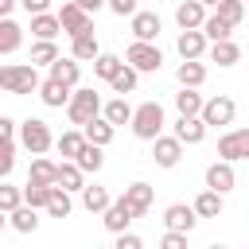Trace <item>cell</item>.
Returning <instances> with one entry per match:
<instances>
[{
    "instance_id": "6da1fadb",
    "label": "cell",
    "mask_w": 249,
    "mask_h": 249,
    "mask_svg": "<svg viewBox=\"0 0 249 249\" xmlns=\"http://www.w3.org/2000/svg\"><path fill=\"white\" fill-rule=\"evenodd\" d=\"M0 86L8 93H39L43 78L31 62H8V66H0Z\"/></svg>"
},
{
    "instance_id": "7a4b0ae2",
    "label": "cell",
    "mask_w": 249,
    "mask_h": 249,
    "mask_svg": "<svg viewBox=\"0 0 249 249\" xmlns=\"http://www.w3.org/2000/svg\"><path fill=\"white\" fill-rule=\"evenodd\" d=\"M163 124H167V117H163V105L160 101H144V105H136V117H132V136L136 140H160L163 136Z\"/></svg>"
},
{
    "instance_id": "3957f363",
    "label": "cell",
    "mask_w": 249,
    "mask_h": 249,
    "mask_svg": "<svg viewBox=\"0 0 249 249\" xmlns=\"http://www.w3.org/2000/svg\"><path fill=\"white\" fill-rule=\"evenodd\" d=\"M101 113H105V105H101L97 89H89V86H78V89H74V97H70V105H66V117H70V124L86 128V124H89V121H97Z\"/></svg>"
},
{
    "instance_id": "277c9868",
    "label": "cell",
    "mask_w": 249,
    "mask_h": 249,
    "mask_svg": "<svg viewBox=\"0 0 249 249\" xmlns=\"http://www.w3.org/2000/svg\"><path fill=\"white\" fill-rule=\"evenodd\" d=\"M19 144H23L31 156H43V152H51V148H54L51 124H47V121H39V117H27V121H19Z\"/></svg>"
},
{
    "instance_id": "5b68a950",
    "label": "cell",
    "mask_w": 249,
    "mask_h": 249,
    "mask_svg": "<svg viewBox=\"0 0 249 249\" xmlns=\"http://www.w3.org/2000/svg\"><path fill=\"white\" fill-rule=\"evenodd\" d=\"M124 62H128L132 70H140V74H156V70L163 66V51H160L156 43H136V39H132V47L124 51Z\"/></svg>"
},
{
    "instance_id": "8992f818",
    "label": "cell",
    "mask_w": 249,
    "mask_h": 249,
    "mask_svg": "<svg viewBox=\"0 0 249 249\" xmlns=\"http://www.w3.org/2000/svg\"><path fill=\"white\" fill-rule=\"evenodd\" d=\"M218 160L226 163H237V160H249V128H230L218 136Z\"/></svg>"
},
{
    "instance_id": "52a82bcc",
    "label": "cell",
    "mask_w": 249,
    "mask_h": 249,
    "mask_svg": "<svg viewBox=\"0 0 249 249\" xmlns=\"http://www.w3.org/2000/svg\"><path fill=\"white\" fill-rule=\"evenodd\" d=\"M58 23H62V35H70V39H78V35L93 31V19H89V12H86V8H78L74 0H66V4L58 8Z\"/></svg>"
},
{
    "instance_id": "ba28073f",
    "label": "cell",
    "mask_w": 249,
    "mask_h": 249,
    "mask_svg": "<svg viewBox=\"0 0 249 249\" xmlns=\"http://www.w3.org/2000/svg\"><path fill=\"white\" fill-rule=\"evenodd\" d=\"M233 117H237V101H233V97H226V93L210 97V101H206V109H202L206 128H226V124H233Z\"/></svg>"
},
{
    "instance_id": "9c48e42d",
    "label": "cell",
    "mask_w": 249,
    "mask_h": 249,
    "mask_svg": "<svg viewBox=\"0 0 249 249\" xmlns=\"http://www.w3.org/2000/svg\"><path fill=\"white\" fill-rule=\"evenodd\" d=\"M233 187H237V171H233V163H226V160H214V163L206 167V191L230 195Z\"/></svg>"
},
{
    "instance_id": "30bf717a",
    "label": "cell",
    "mask_w": 249,
    "mask_h": 249,
    "mask_svg": "<svg viewBox=\"0 0 249 249\" xmlns=\"http://www.w3.org/2000/svg\"><path fill=\"white\" fill-rule=\"evenodd\" d=\"M132 222H136V214H132V206H128L124 198H117V202H113V206H109V210L101 214V226H105V230H109L113 237L128 233V226H132Z\"/></svg>"
},
{
    "instance_id": "8fae6325",
    "label": "cell",
    "mask_w": 249,
    "mask_h": 249,
    "mask_svg": "<svg viewBox=\"0 0 249 249\" xmlns=\"http://www.w3.org/2000/svg\"><path fill=\"white\" fill-rule=\"evenodd\" d=\"M206 19H210V16H206V4H202V0H183V4L175 8V23H179V31H202Z\"/></svg>"
},
{
    "instance_id": "7c38bea8",
    "label": "cell",
    "mask_w": 249,
    "mask_h": 249,
    "mask_svg": "<svg viewBox=\"0 0 249 249\" xmlns=\"http://www.w3.org/2000/svg\"><path fill=\"white\" fill-rule=\"evenodd\" d=\"M206 43H210V39H206L202 31H179L175 51H179V58H183V62H202V54L210 51Z\"/></svg>"
},
{
    "instance_id": "4fadbf2b",
    "label": "cell",
    "mask_w": 249,
    "mask_h": 249,
    "mask_svg": "<svg viewBox=\"0 0 249 249\" xmlns=\"http://www.w3.org/2000/svg\"><path fill=\"white\" fill-rule=\"evenodd\" d=\"M195 222H198V214H195V206H187V202H171V206L163 210V226H167L171 233H191Z\"/></svg>"
},
{
    "instance_id": "5bb4252c",
    "label": "cell",
    "mask_w": 249,
    "mask_h": 249,
    "mask_svg": "<svg viewBox=\"0 0 249 249\" xmlns=\"http://www.w3.org/2000/svg\"><path fill=\"white\" fill-rule=\"evenodd\" d=\"M39 97H43V105L47 109H66L70 105V97H74V89L66 86V82H58V78H43V89H39Z\"/></svg>"
},
{
    "instance_id": "9a60e30c",
    "label": "cell",
    "mask_w": 249,
    "mask_h": 249,
    "mask_svg": "<svg viewBox=\"0 0 249 249\" xmlns=\"http://www.w3.org/2000/svg\"><path fill=\"white\" fill-rule=\"evenodd\" d=\"M152 160H156V167H175L183 160V140H175V136L152 140Z\"/></svg>"
},
{
    "instance_id": "2e32d148",
    "label": "cell",
    "mask_w": 249,
    "mask_h": 249,
    "mask_svg": "<svg viewBox=\"0 0 249 249\" xmlns=\"http://www.w3.org/2000/svg\"><path fill=\"white\" fill-rule=\"evenodd\" d=\"M27 183H39V187H58V163H54V160H47V156H31Z\"/></svg>"
},
{
    "instance_id": "e0dca14e",
    "label": "cell",
    "mask_w": 249,
    "mask_h": 249,
    "mask_svg": "<svg viewBox=\"0 0 249 249\" xmlns=\"http://www.w3.org/2000/svg\"><path fill=\"white\" fill-rule=\"evenodd\" d=\"M121 198L132 206V214H136V218H144V214H148V206H152V198H156V187H152V183H128Z\"/></svg>"
},
{
    "instance_id": "ac0fdd59",
    "label": "cell",
    "mask_w": 249,
    "mask_h": 249,
    "mask_svg": "<svg viewBox=\"0 0 249 249\" xmlns=\"http://www.w3.org/2000/svg\"><path fill=\"white\" fill-rule=\"evenodd\" d=\"M160 16L156 12H136L132 16V35H136V43H156L160 39Z\"/></svg>"
},
{
    "instance_id": "d6986e66",
    "label": "cell",
    "mask_w": 249,
    "mask_h": 249,
    "mask_svg": "<svg viewBox=\"0 0 249 249\" xmlns=\"http://www.w3.org/2000/svg\"><path fill=\"white\" fill-rule=\"evenodd\" d=\"M171 136L183 140V144H202V140H206V121H202V117H179Z\"/></svg>"
},
{
    "instance_id": "ffe728a7",
    "label": "cell",
    "mask_w": 249,
    "mask_h": 249,
    "mask_svg": "<svg viewBox=\"0 0 249 249\" xmlns=\"http://www.w3.org/2000/svg\"><path fill=\"white\" fill-rule=\"evenodd\" d=\"M105 51L97 47V35L93 31H86V35H78V39H70V58H78V62H97Z\"/></svg>"
},
{
    "instance_id": "44dd1931",
    "label": "cell",
    "mask_w": 249,
    "mask_h": 249,
    "mask_svg": "<svg viewBox=\"0 0 249 249\" xmlns=\"http://www.w3.org/2000/svg\"><path fill=\"white\" fill-rule=\"evenodd\" d=\"M62 31L58 23V12H43V16H31V35L43 39V43H54V35Z\"/></svg>"
},
{
    "instance_id": "7402d4cb",
    "label": "cell",
    "mask_w": 249,
    "mask_h": 249,
    "mask_svg": "<svg viewBox=\"0 0 249 249\" xmlns=\"http://www.w3.org/2000/svg\"><path fill=\"white\" fill-rule=\"evenodd\" d=\"M86 144H89V140H86V132H82V128H70V132H62V136L54 140V148H58V156H62V160H78Z\"/></svg>"
},
{
    "instance_id": "603a6c76",
    "label": "cell",
    "mask_w": 249,
    "mask_h": 249,
    "mask_svg": "<svg viewBox=\"0 0 249 249\" xmlns=\"http://www.w3.org/2000/svg\"><path fill=\"white\" fill-rule=\"evenodd\" d=\"M206 54H210V62H218L222 70L241 62V47H237L233 39H226V43H210V51H206Z\"/></svg>"
},
{
    "instance_id": "cb8c5ba5",
    "label": "cell",
    "mask_w": 249,
    "mask_h": 249,
    "mask_svg": "<svg viewBox=\"0 0 249 249\" xmlns=\"http://www.w3.org/2000/svg\"><path fill=\"white\" fill-rule=\"evenodd\" d=\"M175 78H179V89H198L206 82V66L202 62H179L175 66Z\"/></svg>"
},
{
    "instance_id": "d4e9b609",
    "label": "cell",
    "mask_w": 249,
    "mask_h": 249,
    "mask_svg": "<svg viewBox=\"0 0 249 249\" xmlns=\"http://www.w3.org/2000/svg\"><path fill=\"white\" fill-rule=\"evenodd\" d=\"M58 187L62 191H86V171L74 160H62L58 163Z\"/></svg>"
},
{
    "instance_id": "484cf974",
    "label": "cell",
    "mask_w": 249,
    "mask_h": 249,
    "mask_svg": "<svg viewBox=\"0 0 249 249\" xmlns=\"http://www.w3.org/2000/svg\"><path fill=\"white\" fill-rule=\"evenodd\" d=\"M113 202H117V198H109V191H105V187H97V183L89 187V183H86V191H82V206H86L89 214H105Z\"/></svg>"
},
{
    "instance_id": "4316f807",
    "label": "cell",
    "mask_w": 249,
    "mask_h": 249,
    "mask_svg": "<svg viewBox=\"0 0 249 249\" xmlns=\"http://www.w3.org/2000/svg\"><path fill=\"white\" fill-rule=\"evenodd\" d=\"M23 43V27L16 19H0V54H16Z\"/></svg>"
},
{
    "instance_id": "83f0119b",
    "label": "cell",
    "mask_w": 249,
    "mask_h": 249,
    "mask_svg": "<svg viewBox=\"0 0 249 249\" xmlns=\"http://www.w3.org/2000/svg\"><path fill=\"white\" fill-rule=\"evenodd\" d=\"M175 109H179V117H202L206 101H202L198 89H179L175 93Z\"/></svg>"
},
{
    "instance_id": "f1b7e54d",
    "label": "cell",
    "mask_w": 249,
    "mask_h": 249,
    "mask_svg": "<svg viewBox=\"0 0 249 249\" xmlns=\"http://www.w3.org/2000/svg\"><path fill=\"white\" fill-rule=\"evenodd\" d=\"M101 117H105V121H109V124L117 128V124H132L136 109H132V105H128L124 97H113V101H105V113H101Z\"/></svg>"
},
{
    "instance_id": "f546056e",
    "label": "cell",
    "mask_w": 249,
    "mask_h": 249,
    "mask_svg": "<svg viewBox=\"0 0 249 249\" xmlns=\"http://www.w3.org/2000/svg\"><path fill=\"white\" fill-rule=\"evenodd\" d=\"M8 226H12L16 233H35V230H39V210L23 202L16 214H8Z\"/></svg>"
},
{
    "instance_id": "4dcf8cb0",
    "label": "cell",
    "mask_w": 249,
    "mask_h": 249,
    "mask_svg": "<svg viewBox=\"0 0 249 249\" xmlns=\"http://www.w3.org/2000/svg\"><path fill=\"white\" fill-rule=\"evenodd\" d=\"M51 78H58V82H66L70 89H78V78H82V62H78V58H58V62L51 66Z\"/></svg>"
},
{
    "instance_id": "1f68e13d",
    "label": "cell",
    "mask_w": 249,
    "mask_h": 249,
    "mask_svg": "<svg viewBox=\"0 0 249 249\" xmlns=\"http://www.w3.org/2000/svg\"><path fill=\"white\" fill-rule=\"evenodd\" d=\"M58 58H62V54H58V47H54V43H43V39H35V43H31V66H47V70H51Z\"/></svg>"
},
{
    "instance_id": "d6a6232c",
    "label": "cell",
    "mask_w": 249,
    "mask_h": 249,
    "mask_svg": "<svg viewBox=\"0 0 249 249\" xmlns=\"http://www.w3.org/2000/svg\"><path fill=\"white\" fill-rule=\"evenodd\" d=\"M82 132H86V140H89V144H97V148H105V144L113 140V132H117V128H113V124H109L105 117H97V121H89V124H86Z\"/></svg>"
},
{
    "instance_id": "836d02e7",
    "label": "cell",
    "mask_w": 249,
    "mask_h": 249,
    "mask_svg": "<svg viewBox=\"0 0 249 249\" xmlns=\"http://www.w3.org/2000/svg\"><path fill=\"white\" fill-rule=\"evenodd\" d=\"M191 206H195L198 218H218V214H222V195H218V191H202Z\"/></svg>"
},
{
    "instance_id": "e575fe53",
    "label": "cell",
    "mask_w": 249,
    "mask_h": 249,
    "mask_svg": "<svg viewBox=\"0 0 249 249\" xmlns=\"http://www.w3.org/2000/svg\"><path fill=\"white\" fill-rule=\"evenodd\" d=\"M121 70H124V58H117V54H101V58L93 62V74H97L101 82H113Z\"/></svg>"
},
{
    "instance_id": "d590c367",
    "label": "cell",
    "mask_w": 249,
    "mask_h": 249,
    "mask_svg": "<svg viewBox=\"0 0 249 249\" xmlns=\"http://www.w3.org/2000/svg\"><path fill=\"white\" fill-rule=\"evenodd\" d=\"M74 163H78L86 175H97V171H101V163H105V156H101V148H97V144H86V148H82V156H78Z\"/></svg>"
},
{
    "instance_id": "8d00e7d4",
    "label": "cell",
    "mask_w": 249,
    "mask_h": 249,
    "mask_svg": "<svg viewBox=\"0 0 249 249\" xmlns=\"http://www.w3.org/2000/svg\"><path fill=\"white\" fill-rule=\"evenodd\" d=\"M23 202H27V198H23V187H16V183H4V187H0V210H4V214H16Z\"/></svg>"
},
{
    "instance_id": "74e56055",
    "label": "cell",
    "mask_w": 249,
    "mask_h": 249,
    "mask_svg": "<svg viewBox=\"0 0 249 249\" xmlns=\"http://www.w3.org/2000/svg\"><path fill=\"white\" fill-rule=\"evenodd\" d=\"M214 16H218V19H226L230 27H237V23L245 19V0H222V4L214 8Z\"/></svg>"
},
{
    "instance_id": "f35d334b",
    "label": "cell",
    "mask_w": 249,
    "mask_h": 249,
    "mask_svg": "<svg viewBox=\"0 0 249 249\" xmlns=\"http://www.w3.org/2000/svg\"><path fill=\"white\" fill-rule=\"evenodd\" d=\"M202 35H206L210 43H226V39L233 35V27H230L226 19H218V16H210V19L202 23Z\"/></svg>"
},
{
    "instance_id": "ab89813d",
    "label": "cell",
    "mask_w": 249,
    "mask_h": 249,
    "mask_svg": "<svg viewBox=\"0 0 249 249\" xmlns=\"http://www.w3.org/2000/svg\"><path fill=\"white\" fill-rule=\"evenodd\" d=\"M136 82H140V70H132V66L124 62V70H121L109 86H113V93H121V97H124V93H132V89H136Z\"/></svg>"
},
{
    "instance_id": "60d3db41",
    "label": "cell",
    "mask_w": 249,
    "mask_h": 249,
    "mask_svg": "<svg viewBox=\"0 0 249 249\" xmlns=\"http://www.w3.org/2000/svg\"><path fill=\"white\" fill-rule=\"evenodd\" d=\"M51 195H54V187H39V183H27V187H23V198H27V206H35V210H47Z\"/></svg>"
},
{
    "instance_id": "b9f144b4",
    "label": "cell",
    "mask_w": 249,
    "mask_h": 249,
    "mask_svg": "<svg viewBox=\"0 0 249 249\" xmlns=\"http://www.w3.org/2000/svg\"><path fill=\"white\" fill-rule=\"evenodd\" d=\"M70 210H74V202H70V191L54 187V195H51V202H47V214H51V218H66Z\"/></svg>"
},
{
    "instance_id": "7bdbcfd3",
    "label": "cell",
    "mask_w": 249,
    "mask_h": 249,
    "mask_svg": "<svg viewBox=\"0 0 249 249\" xmlns=\"http://www.w3.org/2000/svg\"><path fill=\"white\" fill-rule=\"evenodd\" d=\"M12 167H16V140H4V144H0V175L8 179Z\"/></svg>"
},
{
    "instance_id": "ee69618b",
    "label": "cell",
    "mask_w": 249,
    "mask_h": 249,
    "mask_svg": "<svg viewBox=\"0 0 249 249\" xmlns=\"http://www.w3.org/2000/svg\"><path fill=\"white\" fill-rule=\"evenodd\" d=\"M109 12H113V16H128V19H132L140 8H136V0H109Z\"/></svg>"
},
{
    "instance_id": "f6af8a7d",
    "label": "cell",
    "mask_w": 249,
    "mask_h": 249,
    "mask_svg": "<svg viewBox=\"0 0 249 249\" xmlns=\"http://www.w3.org/2000/svg\"><path fill=\"white\" fill-rule=\"evenodd\" d=\"M160 249H187V233H171V230H167V233L160 237Z\"/></svg>"
},
{
    "instance_id": "bcb514c9",
    "label": "cell",
    "mask_w": 249,
    "mask_h": 249,
    "mask_svg": "<svg viewBox=\"0 0 249 249\" xmlns=\"http://www.w3.org/2000/svg\"><path fill=\"white\" fill-rule=\"evenodd\" d=\"M19 8L27 16H43V12H51V0H19Z\"/></svg>"
},
{
    "instance_id": "7dc6e473",
    "label": "cell",
    "mask_w": 249,
    "mask_h": 249,
    "mask_svg": "<svg viewBox=\"0 0 249 249\" xmlns=\"http://www.w3.org/2000/svg\"><path fill=\"white\" fill-rule=\"evenodd\" d=\"M113 249H144V241H140L136 233H121V237L113 241Z\"/></svg>"
},
{
    "instance_id": "c3c4849f",
    "label": "cell",
    "mask_w": 249,
    "mask_h": 249,
    "mask_svg": "<svg viewBox=\"0 0 249 249\" xmlns=\"http://www.w3.org/2000/svg\"><path fill=\"white\" fill-rule=\"evenodd\" d=\"M0 132H4V140H16V136H19V121H12V117H0Z\"/></svg>"
},
{
    "instance_id": "681fc988",
    "label": "cell",
    "mask_w": 249,
    "mask_h": 249,
    "mask_svg": "<svg viewBox=\"0 0 249 249\" xmlns=\"http://www.w3.org/2000/svg\"><path fill=\"white\" fill-rule=\"evenodd\" d=\"M74 4H78V8H86L89 16H93L97 8H109V0H74Z\"/></svg>"
},
{
    "instance_id": "f907efd6",
    "label": "cell",
    "mask_w": 249,
    "mask_h": 249,
    "mask_svg": "<svg viewBox=\"0 0 249 249\" xmlns=\"http://www.w3.org/2000/svg\"><path fill=\"white\" fill-rule=\"evenodd\" d=\"M16 4H19V0H0V16H4V19H12V12H16Z\"/></svg>"
},
{
    "instance_id": "816d5d0a",
    "label": "cell",
    "mask_w": 249,
    "mask_h": 249,
    "mask_svg": "<svg viewBox=\"0 0 249 249\" xmlns=\"http://www.w3.org/2000/svg\"><path fill=\"white\" fill-rule=\"evenodd\" d=\"M202 4H206V8H218V4H222V0H202Z\"/></svg>"
},
{
    "instance_id": "f5cc1de1",
    "label": "cell",
    "mask_w": 249,
    "mask_h": 249,
    "mask_svg": "<svg viewBox=\"0 0 249 249\" xmlns=\"http://www.w3.org/2000/svg\"><path fill=\"white\" fill-rule=\"evenodd\" d=\"M206 249H226V245H206Z\"/></svg>"
},
{
    "instance_id": "db71d44e",
    "label": "cell",
    "mask_w": 249,
    "mask_h": 249,
    "mask_svg": "<svg viewBox=\"0 0 249 249\" xmlns=\"http://www.w3.org/2000/svg\"><path fill=\"white\" fill-rule=\"evenodd\" d=\"M245 19H249V0H245Z\"/></svg>"
}]
</instances>
